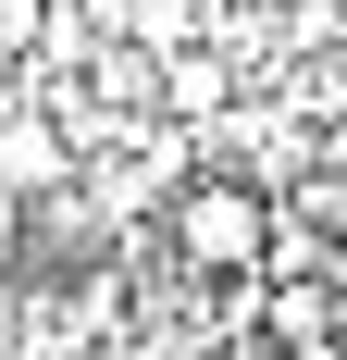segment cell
<instances>
[{
	"mask_svg": "<svg viewBox=\"0 0 347 360\" xmlns=\"http://www.w3.org/2000/svg\"><path fill=\"white\" fill-rule=\"evenodd\" d=\"M74 174H87V149L63 137V112L37 100V87H25V100H0V199H25V212H37V199H63Z\"/></svg>",
	"mask_w": 347,
	"mask_h": 360,
	"instance_id": "7a4b0ae2",
	"label": "cell"
},
{
	"mask_svg": "<svg viewBox=\"0 0 347 360\" xmlns=\"http://www.w3.org/2000/svg\"><path fill=\"white\" fill-rule=\"evenodd\" d=\"M25 224H37L25 199H0V274H13V261H25Z\"/></svg>",
	"mask_w": 347,
	"mask_h": 360,
	"instance_id": "3957f363",
	"label": "cell"
},
{
	"mask_svg": "<svg viewBox=\"0 0 347 360\" xmlns=\"http://www.w3.org/2000/svg\"><path fill=\"white\" fill-rule=\"evenodd\" d=\"M162 261H174V286H261L273 274V186L186 174L162 199Z\"/></svg>",
	"mask_w": 347,
	"mask_h": 360,
	"instance_id": "6da1fadb",
	"label": "cell"
}]
</instances>
